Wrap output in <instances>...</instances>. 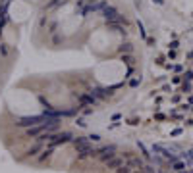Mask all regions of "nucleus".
I'll use <instances>...</instances> for the list:
<instances>
[{"mask_svg": "<svg viewBox=\"0 0 193 173\" xmlns=\"http://www.w3.org/2000/svg\"><path fill=\"white\" fill-rule=\"evenodd\" d=\"M81 23H83L81 16L72 14L70 17H66V19L60 21V33L64 35V37H70V35H74L79 27H81Z\"/></svg>", "mask_w": 193, "mask_h": 173, "instance_id": "39448f33", "label": "nucleus"}, {"mask_svg": "<svg viewBox=\"0 0 193 173\" xmlns=\"http://www.w3.org/2000/svg\"><path fill=\"white\" fill-rule=\"evenodd\" d=\"M8 16L12 23L21 25L23 21H27L33 16V4L27 2V0H12L8 6Z\"/></svg>", "mask_w": 193, "mask_h": 173, "instance_id": "20e7f679", "label": "nucleus"}, {"mask_svg": "<svg viewBox=\"0 0 193 173\" xmlns=\"http://www.w3.org/2000/svg\"><path fill=\"white\" fill-rule=\"evenodd\" d=\"M93 75L99 81L100 85H118L120 81L128 75V69L124 60H106V62H100L95 69H93Z\"/></svg>", "mask_w": 193, "mask_h": 173, "instance_id": "f03ea898", "label": "nucleus"}, {"mask_svg": "<svg viewBox=\"0 0 193 173\" xmlns=\"http://www.w3.org/2000/svg\"><path fill=\"white\" fill-rule=\"evenodd\" d=\"M2 39H4V46H16L18 39H19V33H18V25L10 21L8 25L2 29Z\"/></svg>", "mask_w": 193, "mask_h": 173, "instance_id": "423d86ee", "label": "nucleus"}, {"mask_svg": "<svg viewBox=\"0 0 193 173\" xmlns=\"http://www.w3.org/2000/svg\"><path fill=\"white\" fill-rule=\"evenodd\" d=\"M120 37L116 31H110L106 27L97 29L93 35L89 37V48L91 52H95L97 56H106L108 52H112L118 46Z\"/></svg>", "mask_w": 193, "mask_h": 173, "instance_id": "7ed1b4c3", "label": "nucleus"}, {"mask_svg": "<svg viewBox=\"0 0 193 173\" xmlns=\"http://www.w3.org/2000/svg\"><path fill=\"white\" fill-rule=\"evenodd\" d=\"M27 2H31V4H37V2H41V0H27Z\"/></svg>", "mask_w": 193, "mask_h": 173, "instance_id": "0eeeda50", "label": "nucleus"}, {"mask_svg": "<svg viewBox=\"0 0 193 173\" xmlns=\"http://www.w3.org/2000/svg\"><path fill=\"white\" fill-rule=\"evenodd\" d=\"M6 106L18 115H25V118H35L43 113V102L37 98L35 92L25 90V89H14L8 92L6 96Z\"/></svg>", "mask_w": 193, "mask_h": 173, "instance_id": "f257e3e1", "label": "nucleus"}]
</instances>
